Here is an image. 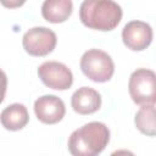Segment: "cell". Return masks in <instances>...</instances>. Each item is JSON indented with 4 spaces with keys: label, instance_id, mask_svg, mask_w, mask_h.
<instances>
[{
    "label": "cell",
    "instance_id": "cell-1",
    "mask_svg": "<svg viewBox=\"0 0 156 156\" xmlns=\"http://www.w3.org/2000/svg\"><path fill=\"white\" fill-rule=\"evenodd\" d=\"M110 130L101 122H89L76 129L68 139V150L73 156H95L107 146Z\"/></svg>",
    "mask_w": 156,
    "mask_h": 156
},
{
    "label": "cell",
    "instance_id": "cell-6",
    "mask_svg": "<svg viewBox=\"0 0 156 156\" xmlns=\"http://www.w3.org/2000/svg\"><path fill=\"white\" fill-rule=\"evenodd\" d=\"M38 76L41 82L55 90H66L73 83L71 69L57 61H46L38 67Z\"/></svg>",
    "mask_w": 156,
    "mask_h": 156
},
{
    "label": "cell",
    "instance_id": "cell-8",
    "mask_svg": "<svg viewBox=\"0 0 156 156\" xmlns=\"http://www.w3.org/2000/svg\"><path fill=\"white\" fill-rule=\"evenodd\" d=\"M34 113L40 122L45 124H55L63 118L66 107L58 96L43 95L34 102Z\"/></svg>",
    "mask_w": 156,
    "mask_h": 156
},
{
    "label": "cell",
    "instance_id": "cell-3",
    "mask_svg": "<svg viewBox=\"0 0 156 156\" xmlns=\"http://www.w3.org/2000/svg\"><path fill=\"white\" fill-rule=\"evenodd\" d=\"M80 69L93 82L104 83L112 78L115 65L107 52L99 49H90L80 58Z\"/></svg>",
    "mask_w": 156,
    "mask_h": 156
},
{
    "label": "cell",
    "instance_id": "cell-13",
    "mask_svg": "<svg viewBox=\"0 0 156 156\" xmlns=\"http://www.w3.org/2000/svg\"><path fill=\"white\" fill-rule=\"evenodd\" d=\"M26 2V0H1V4L7 9H16L22 6Z\"/></svg>",
    "mask_w": 156,
    "mask_h": 156
},
{
    "label": "cell",
    "instance_id": "cell-2",
    "mask_svg": "<svg viewBox=\"0 0 156 156\" xmlns=\"http://www.w3.org/2000/svg\"><path fill=\"white\" fill-rule=\"evenodd\" d=\"M122 9L113 0H84L79 7L82 23L96 30H112L122 20Z\"/></svg>",
    "mask_w": 156,
    "mask_h": 156
},
{
    "label": "cell",
    "instance_id": "cell-7",
    "mask_svg": "<svg viewBox=\"0 0 156 156\" xmlns=\"http://www.w3.org/2000/svg\"><path fill=\"white\" fill-rule=\"evenodd\" d=\"M122 39L128 49L133 51H141L151 44L152 28L146 22L130 21L122 30Z\"/></svg>",
    "mask_w": 156,
    "mask_h": 156
},
{
    "label": "cell",
    "instance_id": "cell-11",
    "mask_svg": "<svg viewBox=\"0 0 156 156\" xmlns=\"http://www.w3.org/2000/svg\"><path fill=\"white\" fill-rule=\"evenodd\" d=\"M72 10V0H45L41 6V15L50 23H62L68 20Z\"/></svg>",
    "mask_w": 156,
    "mask_h": 156
},
{
    "label": "cell",
    "instance_id": "cell-5",
    "mask_svg": "<svg viewBox=\"0 0 156 156\" xmlns=\"http://www.w3.org/2000/svg\"><path fill=\"white\" fill-rule=\"evenodd\" d=\"M56 43V34L46 27H33L22 38L24 50L32 56H46L55 49Z\"/></svg>",
    "mask_w": 156,
    "mask_h": 156
},
{
    "label": "cell",
    "instance_id": "cell-9",
    "mask_svg": "<svg viewBox=\"0 0 156 156\" xmlns=\"http://www.w3.org/2000/svg\"><path fill=\"white\" fill-rule=\"evenodd\" d=\"M72 108L79 115H90L101 106V95L93 88L82 87L77 89L71 98Z\"/></svg>",
    "mask_w": 156,
    "mask_h": 156
},
{
    "label": "cell",
    "instance_id": "cell-12",
    "mask_svg": "<svg viewBox=\"0 0 156 156\" xmlns=\"http://www.w3.org/2000/svg\"><path fill=\"white\" fill-rule=\"evenodd\" d=\"M135 127L147 136L156 135V108L152 105H144L134 117Z\"/></svg>",
    "mask_w": 156,
    "mask_h": 156
},
{
    "label": "cell",
    "instance_id": "cell-4",
    "mask_svg": "<svg viewBox=\"0 0 156 156\" xmlns=\"http://www.w3.org/2000/svg\"><path fill=\"white\" fill-rule=\"evenodd\" d=\"M132 100L140 106L156 104V73L147 68L135 69L128 82Z\"/></svg>",
    "mask_w": 156,
    "mask_h": 156
},
{
    "label": "cell",
    "instance_id": "cell-10",
    "mask_svg": "<svg viewBox=\"0 0 156 156\" xmlns=\"http://www.w3.org/2000/svg\"><path fill=\"white\" fill-rule=\"evenodd\" d=\"M1 124L7 130H20L29 121L28 110L23 104H11L6 106L0 115Z\"/></svg>",
    "mask_w": 156,
    "mask_h": 156
}]
</instances>
